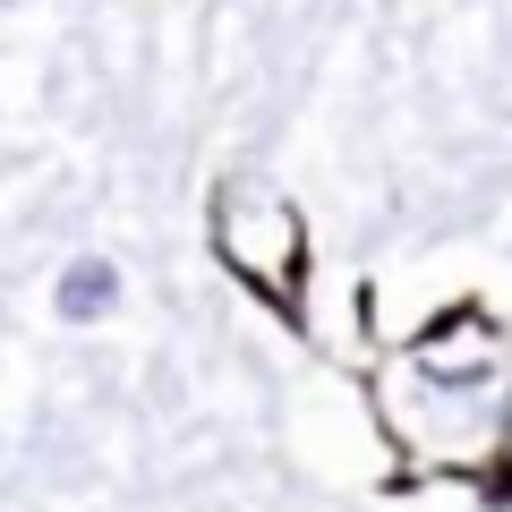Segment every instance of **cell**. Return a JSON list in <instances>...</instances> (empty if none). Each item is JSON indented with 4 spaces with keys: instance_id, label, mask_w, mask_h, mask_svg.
I'll use <instances>...</instances> for the list:
<instances>
[{
    "instance_id": "obj_1",
    "label": "cell",
    "mask_w": 512,
    "mask_h": 512,
    "mask_svg": "<svg viewBox=\"0 0 512 512\" xmlns=\"http://www.w3.org/2000/svg\"><path fill=\"white\" fill-rule=\"evenodd\" d=\"M214 256L265 299V308L299 316V205L282 197L274 180L239 171V180L214 188Z\"/></svg>"
},
{
    "instance_id": "obj_2",
    "label": "cell",
    "mask_w": 512,
    "mask_h": 512,
    "mask_svg": "<svg viewBox=\"0 0 512 512\" xmlns=\"http://www.w3.org/2000/svg\"><path fill=\"white\" fill-rule=\"evenodd\" d=\"M52 308L69 316V325H103V316L120 308V265H111V256H69V265H60Z\"/></svg>"
}]
</instances>
